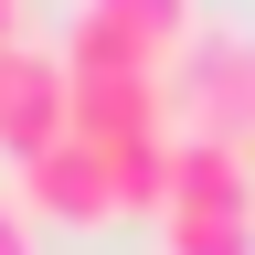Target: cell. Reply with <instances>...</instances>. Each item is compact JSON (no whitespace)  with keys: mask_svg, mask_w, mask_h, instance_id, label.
<instances>
[{"mask_svg":"<svg viewBox=\"0 0 255 255\" xmlns=\"http://www.w3.org/2000/svg\"><path fill=\"white\" fill-rule=\"evenodd\" d=\"M159 234H170V255H245L255 245V159L181 138L170 181H159Z\"/></svg>","mask_w":255,"mask_h":255,"instance_id":"obj_1","label":"cell"},{"mask_svg":"<svg viewBox=\"0 0 255 255\" xmlns=\"http://www.w3.org/2000/svg\"><path fill=\"white\" fill-rule=\"evenodd\" d=\"M202 43V0H75L64 64H128V75H181Z\"/></svg>","mask_w":255,"mask_h":255,"instance_id":"obj_2","label":"cell"},{"mask_svg":"<svg viewBox=\"0 0 255 255\" xmlns=\"http://www.w3.org/2000/svg\"><path fill=\"white\" fill-rule=\"evenodd\" d=\"M170 117H181V138H213V149L255 159V32H202V43L181 53Z\"/></svg>","mask_w":255,"mask_h":255,"instance_id":"obj_3","label":"cell"},{"mask_svg":"<svg viewBox=\"0 0 255 255\" xmlns=\"http://www.w3.org/2000/svg\"><path fill=\"white\" fill-rule=\"evenodd\" d=\"M21 202L43 213V223H107V213H128V202H149L138 191V170H128V159L107 149V138H64V149H43L21 170Z\"/></svg>","mask_w":255,"mask_h":255,"instance_id":"obj_4","label":"cell"},{"mask_svg":"<svg viewBox=\"0 0 255 255\" xmlns=\"http://www.w3.org/2000/svg\"><path fill=\"white\" fill-rule=\"evenodd\" d=\"M32 223H43V213L21 202V181H0V255H32Z\"/></svg>","mask_w":255,"mask_h":255,"instance_id":"obj_5","label":"cell"}]
</instances>
